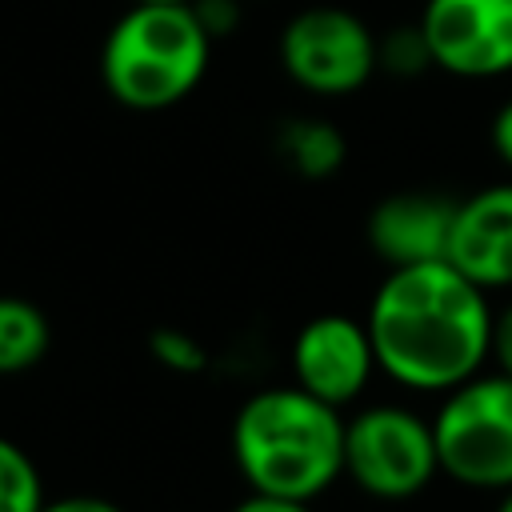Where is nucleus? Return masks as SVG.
Listing matches in <instances>:
<instances>
[{
  "label": "nucleus",
  "mask_w": 512,
  "mask_h": 512,
  "mask_svg": "<svg viewBox=\"0 0 512 512\" xmlns=\"http://www.w3.org/2000/svg\"><path fill=\"white\" fill-rule=\"evenodd\" d=\"M452 216L456 200L440 192H392L368 212L364 236L376 260H384L388 268L432 264L448 256Z\"/></svg>",
  "instance_id": "nucleus-10"
},
{
  "label": "nucleus",
  "mask_w": 512,
  "mask_h": 512,
  "mask_svg": "<svg viewBox=\"0 0 512 512\" xmlns=\"http://www.w3.org/2000/svg\"><path fill=\"white\" fill-rule=\"evenodd\" d=\"M488 364L504 376H512V304L492 312V336H488Z\"/></svg>",
  "instance_id": "nucleus-16"
},
{
  "label": "nucleus",
  "mask_w": 512,
  "mask_h": 512,
  "mask_svg": "<svg viewBox=\"0 0 512 512\" xmlns=\"http://www.w3.org/2000/svg\"><path fill=\"white\" fill-rule=\"evenodd\" d=\"M496 512H512V488L500 496V504H496Z\"/></svg>",
  "instance_id": "nucleus-20"
},
{
  "label": "nucleus",
  "mask_w": 512,
  "mask_h": 512,
  "mask_svg": "<svg viewBox=\"0 0 512 512\" xmlns=\"http://www.w3.org/2000/svg\"><path fill=\"white\" fill-rule=\"evenodd\" d=\"M416 28L432 68L460 80L512 72V0H424Z\"/></svg>",
  "instance_id": "nucleus-7"
},
{
  "label": "nucleus",
  "mask_w": 512,
  "mask_h": 512,
  "mask_svg": "<svg viewBox=\"0 0 512 512\" xmlns=\"http://www.w3.org/2000/svg\"><path fill=\"white\" fill-rule=\"evenodd\" d=\"M288 364L296 388L340 412L352 400H360L372 372L380 368L368 324L344 312H320L308 324H300L288 348Z\"/></svg>",
  "instance_id": "nucleus-8"
},
{
  "label": "nucleus",
  "mask_w": 512,
  "mask_h": 512,
  "mask_svg": "<svg viewBox=\"0 0 512 512\" xmlns=\"http://www.w3.org/2000/svg\"><path fill=\"white\" fill-rule=\"evenodd\" d=\"M440 472L456 484L508 492L512 488V376L484 368L444 392L432 416Z\"/></svg>",
  "instance_id": "nucleus-4"
},
{
  "label": "nucleus",
  "mask_w": 512,
  "mask_h": 512,
  "mask_svg": "<svg viewBox=\"0 0 512 512\" xmlns=\"http://www.w3.org/2000/svg\"><path fill=\"white\" fill-rule=\"evenodd\" d=\"M280 144V156L284 164L300 176V180H328L340 172L348 148H344V136L332 120H316V116H300V120H288L276 136Z\"/></svg>",
  "instance_id": "nucleus-12"
},
{
  "label": "nucleus",
  "mask_w": 512,
  "mask_h": 512,
  "mask_svg": "<svg viewBox=\"0 0 512 512\" xmlns=\"http://www.w3.org/2000/svg\"><path fill=\"white\" fill-rule=\"evenodd\" d=\"M364 324L380 372L400 388L448 392L488 368V292L448 260L388 268Z\"/></svg>",
  "instance_id": "nucleus-1"
},
{
  "label": "nucleus",
  "mask_w": 512,
  "mask_h": 512,
  "mask_svg": "<svg viewBox=\"0 0 512 512\" xmlns=\"http://www.w3.org/2000/svg\"><path fill=\"white\" fill-rule=\"evenodd\" d=\"M212 32L192 4L132 0L108 28L100 48V80L108 96L132 112L180 104L208 72Z\"/></svg>",
  "instance_id": "nucleus-3"
},
{
  "label": "nucleus",
  "mask_w": 512,
  "mask_h": 512,
  "mask_svg": "<svg viewBox=\"0 0 512 512\" xmlns=\"http://www.w3.org/2000/svg\"><path fill=\"white\" fill-rule=\"evenodd\" d=\"M488 136H492V152H496V160H500L504 168H512V96L496 108Z\"/></svg>",
  "instance_id": "nucleus-18"
},
{
  "label": "nucleus",
  "mask_w": 512,
  "mask_h": 512,
  "mask_svg": "<svg viewBox=\"0 0 512 512\" xmlns=\"http://www.w3.org/2000/svg\"><path fill=\"white\" fill-rule=\"evenodd\" d=\"M376 32L340 4L300 8L280 32V64L288 80L312 96L360 92L380 68Z\"/></svg>",
  "instance_id": "nucleus-6"
},
{
  "label": "nucleus",
  "mask_w": 512,
  "mask_h": 512,
  "mask_svg": "<svg viewBox=\"0 0 512 512\" xmlns=\"http://www.w3.org/2000/svg\"><path fill=\"white\" fill-rule=\"evenodd\" d=\"M44 488L32 456L0 436V512H40Z\"/></svg>",
  "instance_id": "nucleus-13"
},
{
  "label": "nucleus",
  "mask_w": 512,
  "mask_h": 512,
  "mask_svg": "<svg viewBox=\"0 0 512 512\" xmlns=\"http://www.w3.org/2000/svg\"><path fill=\"white\" fill-rule=\"evenodd\" d=\"M440 472L432 420L400 408L372 404L344 416V476L372 500H412Z\"/></svg>",
  "instance_id": "nucleus-5"
},
{
  "label": "nucleus",
  "mask_w": 512,
  "mask_h": 512,
  "mask_svg": "<svg viewBox=\"0 0 512 512\" xmlns=\"http://www.w3.org/2000/svg\"><path fill=\"white\" fill-rule=\"evenodd\" d=\"M232 460L252 492L316 500L344 476V412L296 384L252 392L232 420Z\"/></svg>",
  "instance_id": "nucleus-2"
},
{
  "label": "nucleus",
  "mask_w": 512,
  "mask_h": 512,
  "mask_svg": "<svg viewBox=\"0 0 512 512\" xmlns=\"http://www.w3.org/2000/svg\"><path fill=\"white\" fill-rule=\"evenodd\" d=\"M40 512H124V508H120V504H112V500H104V496L76 492V496H56V500H48V496H44Z\"/></svg>",
  "instance_id": "nucleus-19"
},
{
  "label": "nucleus",
  "mask_w": 512,
  "mask_h": 512,
  "mask_svg": "<svg viewBox=\"0 0 512 512\" xmlns=\"http://www.w3.org/2000/svg\"><path fill=\"white\" fill-rule=\"evenodd\" d=\"M232 512H316L312 500H292V496H268V492H248Z\"/></svg>",
  "instance_id": "nucleus-17"
},
{
  "label": "nucleus",
  "mask_w": 512,
  "mask_h": 512,
  "mask_svg": "<svg viewBox=\"0 0 512 512\" xmlns=\"http://www.w3.org/2000/svg\"><path fill=\"white\" fill-rule=\"evenodd\" d=\"M168 4H192V0H168Z\"/></svg>",
  "instance_id": "nucleus-21"
},
{
  "label": "nucleus",
  "mask_w": 512,
  "mask_h": 512,
  "mask_svg": "<svg viewBox=\"0 0 512 512\" xmlns=\"http://www.w3.org/2000/svg\"><path fill=\"white\" fill-rule=\"evenodd\" d=\"M376 56H380V68L392 72V76H412V72L432 68L428 44H424V36H420L416 24L392 28L384 40H376Z\"/></svg>",
  "instance_id": "nucleus-14"
},
{
  "label": "nucleus",
  "mask_w": 512,
  "mask_h": 512,
  "mask_svg": "<svg viewBox=\"0 0 512 512\" xmlns=\"http://www.w3.org/2000/svg\"><path fill=\"white\" fill-rule=\"evenodd\" d=\"M152 348H156V356H160L168 368H176V372H200V364H204L200 344H196L192 336H184V332H156Z\"/></svg>",
  "instance_id": "nucleus-15"
},
{
  "label": "nucleus",
  "mask_w": 512,
  "mask_h": 512,
  "mask_svg": "<svg viewBox=\"0 0 512 512\" xmlns=\"http://www.w3.org/2000/svg\"><path fill=\"white\" fill-rule=\"evenodd\" d=\"M444 260L484 292L512 288V180L456 200Z\"/></svg>",
  "instance_id": "nucleus-9"
},
{
  "label": "nucleus",
  "mask_w": 512,
  "mask_h": 512,
  "mask_svg": "<svg viewBox=\"0 0 512 512\" xmlns=\"http://www.w3.org/2000/svg\"><path fill=\"white\" fill-rule=\"evenodd\" d=\"M52 324L28 296H0V376H20L48 356Z\"/></svg>",
  "instance_id": "nucleus-11"
}]
</instances>
